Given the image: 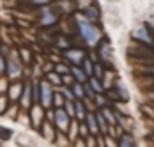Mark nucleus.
I'll use <instances>...</instances> for the list:
<instances>
[{"label": "nucleus", "instance_id": "1", "mask_svg": "<svg viewBox=\"0 0 154 147\" xmlns=\"http://www.w3.org/2000/svg\"><path fill=\"white\" fill-rule=\"evenodd\" d=\"M78 29H80L82 37L85 39V43L89 44V46H94V44L97 43V39H99V30L96 29L87 18L83 20V18L78 16Z\"/></svg>", "mask_w": 154, "mask_h": 147}, {"label": "nucleus", "instance_id": "2", "mask_svg": "<svg viewBox=\"0 0 154 147\" xmlns=\"http://www.w3.org/2000/svg\"><path fill=\"white\" fill-rule=\"evenodd\" d=\"M21 71H23V64H21L20 57L5 59V74H7L9 80H18L21 76Z\"/></svg>", "mask_w": 154, "mask_h": 147}, {"label": "nucleus", "instance_id": "3", "mask_svg": "<svg viewBox=\"0 0 154 147\" xmlns=\"http://www.w3.org/2000/svg\"><path fill=\"white\" fill-rule=\"evenodd\" d=\"M53 101V90H51V85L48 83V80H43L39 82V105L43 108L50 106Z\"/></svg>", "mask_w": 154, "mask_h": 147}, {"label": "nucleus", "instance_id": "4", "mask_svg": "<svg viewBox=\"0 0 154 147\" xmlns=\"http://www.w3.org/2000/svg\"><path fill=\"white\" fill-rule=\"evenodd\" d=\"M57 14L51 11V7L50 5H45V7H41V13H39V25L41 27H51V25H55L57 23Z\"/></svg>", "mask_w": 154, "mask_h": 147}, {"label": "nucleus", "instance_id": "5", "mask_svg": "<svg viewBox=\"0 0 154 147\" xmlns=\"http://www.w3.org/2000/svg\"><path fill=\"white\" fill-rule=\"evenodd\" d=\"M34 101V96H32V83L30 82H25L23 83V92H21V96H20V108H23V110H29Z\"/></svg>", "mask_w": 154, "mask_h": 147}, {"label": "nucleus", "instance_id": "6", "mask_svg": "<svg viewBox=\"0 0 154 147\" xmlns=\"http://www.w3.org/2000/svg\"><path fill=\"white\" fill-rule=\"evenodd\" d=\"M66 59H69L75 66H78V64H82V62L85 60V53H83V50L71 48V50H67V52H66Z\"/></svg>", "mask_w": 154, "mask_h": 147}, {"label": "nucleus", "instance_id": "7", "mask_svg": "<svg viewBox=\"0 0 154 147\" xmlns=\"http://www.w3.org/2000/svg\"><path fill=\"white\" fill-rule=\"evenodd\" d=\"M55 122H57L59 130H62V131H66V130H67V124H69V115L66 114V110L57 108V112H55Z\"/></svg>", "mask_w": 154, "mask_h": 147}, {"label": "nucleus", "instance_id": "8", "mask_svg": "<svg viewBox=\"0 0 154 147\" xmlns=\"http://www.w3.org/2000/svg\"><path fill=\"white\" fill-rule=\"evenodd\" d=\"M7 92H9V99H11V101H14V99L20 101V96H21V92H23V83H20V82L16 80L14 83L9 85Z\"/></svg>", "mask_w": 154, "mask_h": 147}, {"label": "nucleus", "instance_id": "9", "mask_svg": "<svg viewBox=\"0 0 154 147\" xmlns=\"http://www.w3.org/2000/svg\"><path fill=\"white\" fill-rule=\"evenodd\" d=\"M16 144H18L20 147H34L35 145L34 138H30L27 133H20V135L16 136Z\"/></svg>", "mask_w": 154, "mask_h": 147}, {"label": "nucleus", "instance_id": "10", "mask_svg": "<svg viewBox=\"0 0 154 147\" xmlns=\"http://www.w3.org/2000/svg\"><path fill=\"white\" fill-rule=\"evenodd\" d=\"M18 53H20V60H21V64H32V52L27 48V46H20L18 48Z\"/></svg>", "mask_w": 154, "mask_h": 147}, {"label": "nucleus", "instance_id": "11", "mask_svg": "<svg viewBox=\"0 0 154 147\" xmlns=\"http://www.w3.org/2000/svg\"><path fill=\"white\" fill-rule=\"evenodd\" d=\"M135 37H137V39H140V41H143V43H147V44L152 43V37L149 36V32H147V29H145V27H138V29L135 30Z\"/></svg>", "mask_w": 154, "mask_h": 147}, {"label": "nucleus", "instance_id": "12", "mask_svg": "<svg viewBox=\"0 0 154 147\" xmlns=\"http://www.w3.org/2000/svg\"><path fill=\"white\" fill-rule=\"evenodd\" d=\"M83 13H85V18H87L89 21H94V20H97V16H99V14H97V9H96L94 5H87Z\"/></svg>", "mask_w": 154, "mask_h": 147}, {"label": "nucleus", "instance_id": "13", "mask_svg": "<svg viewBox=\"0 0 154 147\" xmlns=\"http://www.w3.org/2000/svg\"><path fill=\"white\" fill-rule=\"evenodd\" d=\"M71 73H73V76L76 78V82H78V83L85 82V76H87V74H85V71H82V69H80L78 66H73V67H71Z\"/></svg>", "mask_w": 154, "mask_h": 147}, {"label": "nucleus", "instance_id": "14", "mask_svg": "<svg viewBox=\"0 0 154 147\" xmlns=\"http://www.w3.org/2000/svg\"><path fill=\"white\" fill-rule=\"evenodd\" d=\"M46 80H48V83H50V85H60V83H62L60 74H57V73H48Z\"/></svg>", "mask_w": 154, "mask_h": 147}, {"label": "nucleus", "instance_id": "15", "mask_svg": "<svg viewBox=\"0 0 154 147\" xmlns=\"http://www.w3.org/2000/svg\"><path fill=\"white\" fill-rule=\"evenodd\" d=\"M9 99L4 96V94H0V114H5L7 112V108H9V103H7Z\"/></svg>", "mask_w": 154, "mask_h": 147}, {"label": "nucleus", "instance_id": "16", "mask_svg": "<svg viewBox=\"0 0 154 147\" xmlns=\"http://www.w3.org/2000/svg\"><path fill=\"white\" fill-rule=\"evenodd\" d=\"M82 64H83V71H85V73H87V76H89V74H92L94 67H92V64H91V62H89V60L85 59V60H83V62H82Z\"/></svg>", "mask_w": 154, "mask_h": 147}, {"label": "nucleus", "instance_id": "17", "mask_svg": "<svg viewBox=\"0 0 154 147\" xmlns=\"http://www.w3.org/2000/svg\"><path fill=\"white\" fill-rule=\"evenodd\" d=\"M96 120H97V124L101 126V130H103V133H106V122H105V119H103V114L96 115Z\"/></svg>", "mask_w": 154, "mask_h": 147}, {"label": "nucleus", "instance_id": "18", "mask_svg": "<svg viewBox=\"0 0 154 147\" xmlns=\"http://www.w3.org/2000/svg\"><path fill=\"white\" fill-rule=\"evenodd\" d=\"M32 5H35V7H45L50 4V0H29Z\"/></svg>", "mask_w": 154, "mask_h": 147}, {"label": "nucleus", "instance_id": "19", "mask_svg": "<svg viewBox=\"0 0 154 147\" xmlns=\"http://www.w3.org/2000/svg\"><path fill=\"white\" fill-rule=\"evenodd\" d=\"M60 90H62V94L66 96V99H67V101H71V99L75 98V94H73V90H71V89H64V87H62Z\"/></svg>", "mask_w": 154, "mask_h": 147}, {"label": "nucleus", "instance_id": "20", "mask_svg": "<svg viewBox=\"0 0 154 147\" xmlns=\"http://www.w3.org/2000/svg\"><path fill=\"white\" fill-rule=\"evenodd\" d=\"M91 87H92L96 92H101V90H103V89H101V83L97 82V78H92V80H91Z\"/></svg>", "mask_w": 154, "mask_h": 147}, {"label": "nucleus", "instance_id": "21", "mask_svg": "<svg viewBox=\"0 0 154 147\" xmlns=\"http://www.w3.org/2000/svg\"><path fill=\"white\" fill-rule=\"evenodd\" d=\"M76 114H78V119H83L85 117V114H83V105L80 103V101H76Z\"/></svg>", "mask_w": 154, "mask_h": 147}, {"label": "nucleus", "instance_id": "22", "mask_svg": "<svg viewBox=\"0 0 154 147\" xmlns=\"http://www.w3.org/2000/svg\"><path fill=\"white\" fill-rule=\"evenodd\" d=\"M73 94H75V96H78V98H82V96H83V89H82V85H80V83H76V85L73 87Z\"/></svg>", "mask_w": 154, "mask_h": 147}, {"label": "nucleus", "instance_id": "23", "mask_svg": "<svg viewBox=\"0 0 154 147\" xmlns=\"http://www.w3.org/2000/svg\"><path fill=\"white\" fill-rule=\"evenodd\" d=\"M67 71H69V69H67L66 66H62V64H57V66H55V73H57V74H59V73L66 74V73H67Z\"/></svg>", "mask_w": 154, "mask_h": 147}, {"label": "nucleus", "instance_id": "24", "mask_svg": "<svg viewBox=\"0 0 154 147\" xmlns=\"http://www.w3.org/2000/svg\"><path fill=\"white\" fill-rule=\"evenodd\" d=\"M66 114H67V115H71V117H73V114H75V108H73L71 101H66Z\"/></svg>", "mask_w": 154, "mask_h": 147}, {"label": "nucleus", "instance_id": "25", "mask_svg": "<svg viewBox=\"0 0 154 147\" xmlns=\"http://www.w3.org/2000/svg\"><path fill=\"white\" fill-rule=\"evenodd\" d=\"M53 101H55V106H57V108H60L62 105H64V99H62V96H60V94L53 96Z\"/></svg>", "mask_w": 154, "mask_h": 147}, {"label": "nucleus", "instance_id": "26", "mask_svg": "<svg viewBox=\"0 0 154 147\" xmlns=\"http://www.w3.org/2000/svg\"><path fill=\"white\" fill-rule=\"evenodd\" d=\"M113 114L108 110V108H105V112H103V117H106L108 119V122H115V117H112Z\"/></svg>", "mask_w": 154, "mask_h": 147}, {"label": "nucleus", "instance_id": "27", "mask_svg": "<svg viewBox=\"0 0 154 147\" xmlns=\"http://www.w3.org/2000/svg\"><path fill=\"white\" fill-rule=\"evenodd\" d=\"M5 73V57L4 55H0V76Z\"/></svg>", "mask_w": 154, "mask_h": 147}, {"label": "nucleus", "instance_id": "28", "mask_svg": "<svg viewBox=\"0 0 154 147\" xmlns=\"http://www.w3.org/2000/svg\"><path fill=\"white\" fill-rule=\"evenodd\" d=\"M87 120H89V124H91V128H92V133H96V119H94V115H89Z\"/></svg>", "mask_w": 154, "mask_h": 147}, {"label": "nucleus", "instance_id": "29", "mask_svg": "<svg viewBox=\"0 0 154 147\" xmlns=\"http://www.w3.org/2000/svg\"><path fill=\"white\" fill-rule=\"evenodd\" d=\"M121 145H122V147H131V144L128 142V138H124V140H122V144H121Z\"/></svg>", "mask_w": 154, "mask_h": 147}, {"label": "nucleus", "instance_id": "30", "mask_svg": "<svg viewBox=\"0 0 154 147\" xmlns=\"http://www.w3.org/2000/svg\"><path fill=\"white\" fill-rule=\"evenodd\" d=\"M149 25H151V27H154V18H151V20H149Z\"/></svg>", "mask_w": 154, "mask_h": 147}]
</instances>
